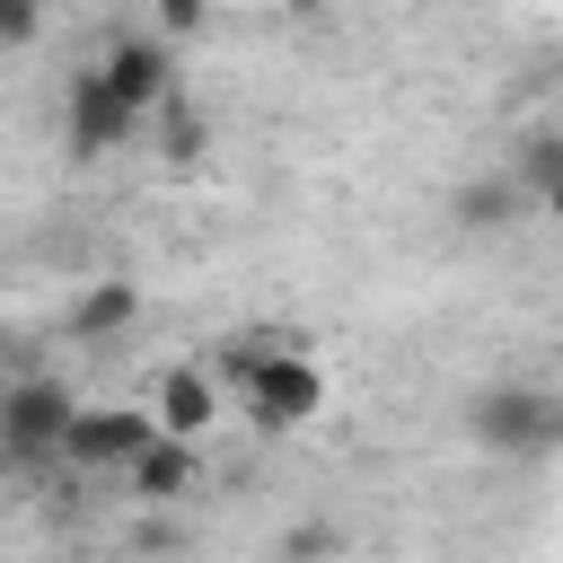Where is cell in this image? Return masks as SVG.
Segmentation results:
<instances>
[{
  "label": "cell",
  "mask_w": 563,
  "mask_h": 563,
  "mask_svg": "<svg viewBox=\"0 0 563 563\" xmlns=\"http://www.w3.org/2000/svg\"><path fill=\"white\" fill-rule=\"evenodd\" d=\"M466 431L493 457H545V449H563V396L528 387V378H501V387H484L466 405Z\"/></svg>",
  "instance_id": "1"
},
{
  "label": "cell",
  "mask_w": 563,
  "mask_h": 563,
  "mask_svg": "<svg viewBox=\"0 0 563 563\" xmlns=\"http://www.w3.org/2000/svg\"><path fill=\"white\" fill-rule=\"evenodd\" d=\"M238 405H246V422H255L264 440H282V431H308V422L325 413V369H317L299 343H273V352L255 361V378L238 387Z\"/></svg>",
  "instance_id": "2"
},
{
  "label": "cell",
  "mask_w": 563,
  "mask_h": 563,
  "mask_svg": "<svg viewBox=\"0 0 563 563\" xmlns=\"http://www.w3.org/2000/svg\"><path fill=\"white\" fill-rule=\"evenodd\" d=\"M150 440H158L150 405H79V413H70V431H62V457H70V466H88V475H123Z\"/></svg>",
  "instance_id": "3"
},
{
  "label": "cell",
  "mask_w": 563,
  "mask_h": 563,
  "mask_svg": "<svg viewBox=\"0 0 563 563\" xmlns=\"http://www.w3.org/2000/svg\"><path fill=\"white\" fill-rule=\"evenodd\" d=\"M70 413H79V396L62 387V378H9V396H0V449L9 457H62V431H70Z\"/></svg>",
  "instance_id": "4"
},
{
  "label": "cell",
  "mask_w": 563,
  "mask_h": 563,
  "mask_svg": "<svg viewBox=\"0 0 563 563\" xmlns=\"http://www.w3.org/2000/svg\"><path fill=\"white\" fill-rule=\"evenodd\" d=\"M62 141H70V158H114V150H132L141 141V114L97 79V62L70 79V97H62Z\"/></svg>",
  "instance_id": "5"
},
{
  "label": "cell",
  "mask_w": 563,
  "mask_h": 563,
  "mask_svg": "<svg viewBox=\"0 0 563 563\" xmlns=\"http://www.w3.org/2000/svg\"><path fill=\"white\" fill-rule=\"evenodd\" d=\"M97 79H106L141 123H150V114L176 97V44H167V35H123V44H106V53H97Z\"/></svg>",
  "instance_id": "6"
},
{
  "label": "cell",
  "mask_w": 563,
  "mask_h": 563,
  "mask_svg": "<svg viewBox=\"0 0 563 563\" xmlns=\"http://www.w3.org/2000/svg\"><path fill=\"white\" fill-rule=\"evenodd\" d=\"M150 422L167 431V440H211V422H220V378H211V361H167L158 369V387H150Z\"/></svg>",
  "instance_id": "7"
},
{
  "label": "cell",
  "mask_w": 563,
  "mask_h": 563,
  "mask_svg": "<svg viewBox=\"0 0 563 563\" xmlns=\"http://www.w3.org/2000/svg\"><path fill=\"white\" fill-rule=\"evenodd\" d=\"M194 475H202V449H194V440H167V431L123 466V484H132L141 501H158V510H167V501H185V493H194Z\"/></svg>",
  "instance_id": "8"
},
{
  "label": "cell",
  "mask_w": 563,
  "mask_h": 563,
  "mask_svg": "<svg viewBox=\"0 0 563 563\" xmlns=\"http://www.w3.org/2000/svg\"><path fill=\"white\" fill-rule=\"evenodd\" d=\"M141 325V282H88L79 299H70V334L79 343H114V334H132Z\"/></svg>",
  "instance_id": "9"
},
{
  "label": "cell",
  "mask_w": 563,
  "mask_h": 563,
  "mask_svg": "<svg viewBox=\"0 0 563 563\" xmlns=\"http://www.w3.org/2000/svg\"><path fill=\"white\" fill-rule=\"evenodd\" d=\"M150 132H158V150H167L176 167H185V158H202V141H211V123H202V106H194L185 88H176V97H167V106L141 123V141H150Z\"/></svg>",
  "instance_id": "10"
},
{
  "label": "cell",
  "mask_w": 563,
  "mask_h": 563,
  "mask_svg": "<svg viewBox=\"0 0 563 563\" xmlns=\"http://www.w3.org/2000/svg\"><path fill=\"white\" fill-rule=\"evenodd\" d=\"M510 202H519V185H466L457 194V229H510L519 220Z\"/></svg>",
  "instance_id": "11"
},
{
  "label": "cell",
  "mask_w": 563,
  "mask_h": 563,
  "mask_svg": "<svg viewBox=\"0 0 563 563\" xmlns=\"http://www.w3.org/2000/svg\"><path fill=\"white\" fill-rule=\"evenodd\" d=\"M519 185H528V194L563 185V132H537V141H528V158H519Z\"/></svg>",
  "instance_id": "12"
},
{
  "label": "cell",
  "mask_w": 563,
  "mask_h": 563,
  "mask_svg": "<svg viewBox=\"0 0 563 563\" xmlns=\"http://www.w3.org/2000/svg\"><path fill=\"white\" fill-rule=\"evenodd\" d=\"M35 35H44V0H0V53H18Z\"/></svg>",
  "instance_id": "13"
},
{
  "label": "cell",
  "mask_w": 563,
  "mask_h": 563,
  "mask_svg": "<svg viewBox=\"0 0 563 563\" xmlns=\"http://www.w3.org/2000/svg\"><path fill=\"white\" fill-rule=\"evenodd\" d=\"M334 545H343L334 528H290V537H282V563H317V554H334Z\"/></svg>",
  "instance_id": "14"
},
{
  "label": "cell",
  "mask_w": 563,
  "mask_h": 563,
  "mask_svg": "<svg viewBox=\"0 0 563 563\" xmlns=\"http://www.w3.org/2000/svg\"><path fill=\"white\" fill-rule=\"evenodd\" d=\"M202 18H211V0H158V35H167V44H176V35H194Z\"/></svg>",
  "instance_id": "15"
},
{
  "label": "cell",
  "mask_w": 563,
  "mask_h": 563,
  "mask_svg": "<svg viewBox=\"0 0 563 563\" xmlns=\"http://www.w3.org/2000/svg\"><path fill=\"white\" fill-rule=\"evenodd\" d=\"M537 202H545V220H554V238H563V185H545Z\"/></svg>",
  "instance_id": "16"
},
{
  "label": "cell",
  "mask_w": 563,
  "mask_h": 563,
  "mask_svg": "<svg viewBox=\"0 0 563 563\" xmlns=\"http://www.w3.org/2000/svg\"><path fill=\"white\" fill-rule=\"evenodd\" d=\"M282 9H290V18H325V0H282Z\"/></svg>",
  "instance_id": "17"
},
{
  "label": "cell",
  "mask_w": 563,
  "mask_h": 563,
  "mask_svg": "<svg viewBox=\"0 0 563 563\" xmlns=\"http://www.w3.org/2000/svg\"><path fill=\"white\" fill-rule=\"evenodd\" d=\"M9 378H18V369H9V361H0V396H9Z\"/></svg>",
  "instance_id": "18"
}]
</instances>
